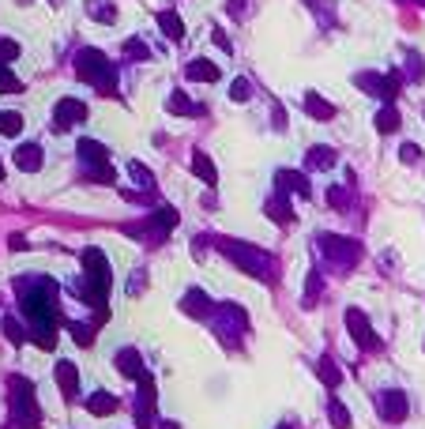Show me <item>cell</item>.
I'll return each instance as SVG.
<instances>
[{
  "label": "cell",
  "mask_w": 425,
  "mask_h": 429,
  "mask_svg": "<svg viewBox=\"0 0 425 429\" xmlns=\"http://www.w3.org/2000/svg\"><path fill=\"white\" fill-rule=\"evenodd\" d=\"M316 245H320V253H324L335 267H343V272H346V267H354L358 256H362V245H358V241L339 237V234H320Z\"/></svg>",
  "instance_id": "6"
},
{
  "label": "cell",
  "mask_w": 425,
  "mask_h": 429,
  "mask_svg": "<svg viewBox=\"0 0 425 429\" xmlns=\"http://www.w3.org/2000/svg\"><path fill=\"white\" fill-rule=\"evenodd\" d=\"M328 203H331V208H339V211H346L350 208V192L346 189H328Z\"/></svg>",
  "instance_id": "40"
},
{
  "label": "cell",
  "mask_w": 425,
  "mask_h": 429,
  "mask_svg": "<svg viewBox=\"0 0 425 429\" xmlns=\"http://www.w3.org/2000/svg\"><path fill=\"white\" fill-rule=\"evenodd\" d=\"M125 57H128V61H147V57H151V49H147L140 38H128V42H125Z\"/></svg>",
  "instance_id": "38"
},
{
  "label": "cell",
  "mask_w": 425,
  "mask_h": 429,
  "mask_svg": "<svg viewBox=\"0 0 425 429\" xmlns=\"http://www.w3.org/2000/svg\"><path fill=\"white\" fill-rule=\"evenodd\" d=\"M320 286H324V283H320V272H309V290H305V305H312V302L320 297Z\"/></svg>",
  "instance_id": "41"
},
{
  "label": "cell",
  "mask_w": 425,
  "mask_h": 429,
  "mask_svg": "<svg viewBox=\"0 0 425 429\" xmlns=\"http://www.w3.org/2000/svg\"><path fill=\"white\" fill-rule=\"evenodd\" d=\"M87 114H90V109L83 106L79 98H61L57 109H53V120H57V128H76V125L87 120Z\"/></svg>",
  "instance_id": "11"
},
{
  "label": "cell",
  "mask_w": 425,
  "mask_h": 429,
  "mask_svg": "<svg viewBox=\"0 0 425 429\" xmlns=\"http://www.w3.org/2000/svg\"><path fill=\"white\" fill-rule=\"evenodd\" d=\"M173 226H177V211H173V208H159V211L151 214V219H147V237L162 241Z\"/></svg>",
  "instance_id": "13"
},
{
  "label": "cell",
  "mask_w": 425,
  "mask_h": 429,
  "mask_svg": "<svg viewBox=\"0 0 425 429\" xmlns=\"http://www.w3.org/2000/svg\"><path fill=\"white\" fill-rule=\"evenodd\" d=\"M346 328H350V335H354L358 347H365V350H380V339H376L373 324H369V316H365L362 309H346Z\"/></svg>",
  "instance_id": "9"
},
{
  "label": "cell",
  "mask_w": 425,
  "mask_h": 429,
  "mask_svg": "<svg viewBox=\"0 0 425 429\" xmlns=\"http://www.w3.org/2000/svg\"><path fill=\"white\" fill-rule=\"evenodd\" d=\"M380 414L387 418V422H403V418L410 414L403 391H384V396H380Z\"/></svg>",
  "instance_id": "15"
},
{
  "label": "cell",
  "mask_w": 425,
  "mask_h": 429,
  "mask_svg": "<svg viewBox=\"0 0 425 429\" xmlns=\"http://www.w3.org/2000/svg\"><path fill=\"white\" fill-rule=\"evenodd\" d=\"M15 57H19V45H15L12 38H0V64H8Z\"/></svg>",
  "instance_id": "42"
},
{
  "label": "cell",
  "mask_w": 425,
  "mask_h": 429,
  "mask_svg": "<svg viewBox=\"0 0 425 429\" xmlns=\"http://www.w3.org/2000/svg\"><path fill=\"white\" fill-rule=\"evenodd\" d=\"M117 407H121V403H117V396H109V391H95V396H87V410H90V414H98V418L113 414Z\"/></svg>",
  "instance_id": "25"
},
{
  "label": "cell",
  "mask_w": 425,
  "mask_h": 429,
  "mask_svg": "<svg viewBox=\"0 0 425 429\" xmlns=\"http://www.w3.org/2000/svg\"><path fill=\"white\" fill-rule=\"evenodd\" d=\"M406 72H410V79H425V61L418 53H406Z\"/></svg>",
  "instance_id": "39"
},
{
  "label": "cell",
  "mask_w": 425,
  "mask_h": 429,
  "mask_svg": "<svg viewBox=\"0 0 425 429\" xmlns=\"http://www.w3.org/2000/svg\"><path fill=\"white\" fill-rule=\"evenodd\" d=\"M399 158H403V162H418L422 151H418L414 143H403V147H399Z\"/></svg>",
  "instance_id": "44"
},
{
  "label": "cell",
  "mask_w": 425,
  "mask_h": 429,
  "mask_svg": "<svg viewBox=\"0 0 425 429\" xmlns=\"http://www.w3.org/2000/svg\"><path fill=\"white\" fill-rule=\"evenodd\" d=\"M83 297H87L95 309L106 316V297H109V286H113V272L106 264V253L102 249H83Z\"/></svg>",
  "instance_id": "2"
},
{
  "label": "cell",
  "mask_w": 425,
  "mask_h": 429,
  "mask_svg": "<svg viewBox=\"0 0 425 429\" xmlns=\"http://www.w3.org/2000/svg\"><path fill=\"white\" fill-rule=\"evenodd\" d=\"M0 177H4V170H0Z\"/></svg>",
  "instance_id": "50"
},
{
  "label": "cell",
  "mask_w": 425,
  "mask_h": 429,
  "mask_svg": "<svg viewBox=\"0 0 425 429\" xmlns=\"http://www.w3.org/2000/svg\"><path fill=\"white\" fill-rule=\"evenodd\" d=\"M76 151H79V158H83V166H90V162H109V151L98 143V139H90V136L79 139Z\"/></svg>",
  "instance_id": "23"
},
{
  "label": "cell",
  "mask_w": 425,
  "mask_h": 429,
  "mask_svg": "<svg viewBox=\"0 0 425 429\" xmlns=\"http://www.w3.org/2000/svg\"><path fill=\"white\" fill-rule=\"evenodd\" d=\"M83 177H87V181H98V185H113V181H117V173H113V166H109V162H90V166H83Z\"/></svg>",
  "instance_id": "28"
},
{
  "label": "cell",
  "mask_w": 425,
  "mask_h": 429,
  "mask_svg": "<svg viewBox=\"0 0 425 429\" xmlns=\"http://www.w3.org/2000/svg\"><path fill=\"white\" fill-rule=\"evenodd\" d=\"M320 380H324L328 388H335L339 380H343V373H339V366H335V361H331V358H324V361H320Z\"/></svg>",
  "instance_id": "36"
},
{
  "label": "cell",
  "mask_w": 425,
  "mask_h": 429,
  "mask_svg": "<svg viewBox=\"0 0 425 429\" xmlns=\"http://www.w3.org/2000/svg\"><path fill=\"white\" fill-rule=\"evenodd\" d=\"M136 384H140V396H136V426H140V429H151V426H154V380L143 373Z\"/></svg>",
  "instance_id": "10"
},
{
  "label": "cell",
  "mask_w": 425,
  "mask_h": 429,
  "mask_svg": "<svg viewBox=\"0 0 425 429\" xmlns=\"http://www.w3.org/2000/svg\"><path fill=\"white\" fill-rule=\"evenodd\" d=\"M15 166L26 170V173L42 170V147L38 143H19V147H15Z\"/></svg>",
  "instance_id": "20"
},
{
  "label": "cell",
  "mask_w": 425,
  "mask_h": 429,
  "mask_svg": "<svg viewBox=\"0 0 425 429\" xmlns=\"http://www.w3.org/2000/svg\"><path fill=\"white\" fill-rule=\"evenodd\" d=\"M218 249H223L241 272L256 275V279H271V256H267L264 249L248 245V241H234V237H218Z\"/></svg>",
  "instance_id": "5"
},
{
  "label": "cell",
  "mask_w": 425,
  "mask_h": 429,
  "mask_svg": "<svg viewBox=\"0 0 425 429\" xmlns=\"http://www.w3.org/2000/svg\"><path fill=\"white\" fill-rule=\"evenodd\" d=\"M248 95H252V87H248V79H234V87H230V98H234V102H245Z\"/></svg>",
  "instance_id": "43"
},
{
  "label": "cell",
  "mask_w": 425,
  "mask_h": 429,
  "mask_svg": "<svg viewBox=\"0 0 425 429\" xmlns=\"http://www.w3.org/2000/svg\"><path fill=\"white\" fill-rule=\"evenodd\" d=\"M275 192H298L301 200L309 196V177L298 170H279L275 173Z\"/></svg>",
  "instance_id": "14"
},
{
  "label": "cell",
  "mask_w": 425,
  "mask_h": 429,
  "mask_svg": "<svg viewBox=\"0 0 425 429\" xmlns=\"http://www.w3.org/2000/svg\"><path fill=\"white\" fill-rule=\"evenodd\" d=\"M271 117H275V128H286V114H282V106H279V102L271 106Z\"/></svg>",
  "instance_id": "47"
},
{
  "label": "cell",
  "mask_w": 425,
  "mask_h": 429,
  "mask_svg": "<svg viewBox=\"0 0 425 429\" xmlns=\"http://www.w3.org/2000/svg\"><path fill=\"white\" fill-rule=\"evenodd\" d=\"M57 384H61V391H64L68 399L79 396V373H76V366H72V361H57Z\"/></svg>",
  "instance_id": "21"
},
{
  "label": "cell",
  "mask_w": 425,
  "mask_h": 429,
  "mask_svg": "<svg viewBox=\"0 0 425 429\" xmlns=\"http://www.w3.org/2000/svg\"><path fill=\"white\" fill-rule=\"evenodd\" d=\"M64 328L72 332V339H76L79 347H90V343H95V328H90V324H76V320H68Z\"/></svg>",
  "instance_id": "34"
},
{
  "label": "cell",
  "mask_w": 425,
  "mask_h": 429,
  "mask_svg": "<svg viewBox=\"0 0 425 429\" xmlns=\"http://www.w3.org/2000/svg\"><path fill=\"white\" fill-rule=\"evenodd\" d=\"M192 173L200 177V181H207V185H215L218 181V170H215V162H211L203 151H192Z\"/></svg>",
  "instance_id": "27"
},
{
  "label": "cell",
  "mask_w": 425,
  "mask_h": 429,
  "mask_svg": "<svg viewBox=\"0 0 425 429\" xmlns=\"http://www.w3.org/2000/svg\"><path fill=\"white\" fill-rule=\"evenodd\" d=\"M113 366H117V373H121V377H128V380H140V377H143V358H140V350H136V347H121V350H117Z\"/></svg>",
  "instance_id": "12"
},
{
  "label": "cell",
  "mask_w": 425,
  "mask_h": 429,
  "mask_svg": "<svg viewBox=\"0 0 425 429\" xmlns=\"http://www.w3.org/2000/svg\"><path fill=\"white\" fill-rule=\"evenodd\" d=\"M279 429H294V426H279Z\"/></svg>",
  "instance_id": "49"
},
{
  "label": "cell",
  "mask_w": 425,
  "mask_h": 429,
  "mask_svg": "<svg viewBox=\"0 0 425 429\" xmlns=\"http://www.w3.org/2000/svg\"><path fill=\"white\" fill-rule=\"evenodd\" d=\"M159 26H162V34L170 42H181L184 38V23H181V15L177 12H170V8H166V12H159Z\"/></svg>",
  "instance_id": "26"
},
{
  "label": "cell",
  "mask_w": 425,
  "mask_h": 429,
  "mask_svg": "<svg viewBox=\"0 0 425 429\" xmlns=\"http://www.w3.org/2000/svg\"><path fill=\"white\" fill-rule=\"evenodd\" d=\"M87 15L98 23H113L117 8H113V0H87Z\"/></svg>",
  "instance_id": "30"
},
{
  "label": "cell",
  "mask_w": 425,
  "mask_h": 429,
  "mask_svg": "<svg viewBox=\"0 0 425 429\" xmlns=\"http://www.w3.org/2000/svg\"><path fill=\"white\" fill-rule=\"evenodd\" d=\"M335 162H339V155L331 151V147H324V143L309 147V155H305V166H309V170H331Z\"/></svg>",
  "instance_id": "22"
},
{
  "label": "cell",
  "mask_w": 425,
  "mask_h": 429,
  "mask_svg": "<svg viewBox=\"0 0 425 429\" xmlns=\"http://www.w3.org/2000/svg\"><path fill=\"white\" fill-rule=\"evenodd\" d=\"M226 12L234 15V20H241V12H245V0H230V4H226Z\"/></svg>",
  "instance_id": "46"
},
{
  "label": "cell",
  "mask_w": 425,
  "mask_h": 429,
  "mask_svg": "<svg viewBox=\"0 0 425 429\" xmlns=\"http://www.w3.org/2000/svg\"><path fill=\"white\" fill-rule=\"evenodd\" d=\"M0 132H4V136H19L23 132V117L19 114H0Z\"/></svg>",
  "instance_id": "37"
},
{
  "label": "cell",
  "mask_w": 425,
  "mask_h": 429,
  "mask_svg": "<svg viewBox=\"0 0 425 429\" xmlns=\"http://www.w3.org/2000/svg\"><path fill=\"white\" fill-rule=\"evenodd\" d=\"M166 109H170V114H181V117H203V114H207L200 102H192L189 95H181V91H173V95H170Z\"/></svg>",
  "instance_id": "19"
},
{
  "label": "cell",
  "mask_w": 425,
  "mask_h": 429,
  "mask_svg": "<svg viewBox=\"0 0 425 429\" xmlns=\"http://www.w3.org/2000/svg\"><path fill=\"white\" fill-rule=\"evenodd\" d=\"M354 83L362 91H369V95L384 98V102H392L395 95H399V72H392V76H380V72H358Z\"/></svg>",
  "instance_id": "8"
},
{
  "label": "cell",
  "mask_w": 425,
  "mask_h": 429,
  "mask_svg": "<svg viewBox=\"0 0 425 429\" xmlns=\"http://www.w3.org/2000/svg\"><path fill=\"white\" fill-rule=\"evenodd\" d=\"M19 302L26 313V324H31V339L38 343L42 350H53L57 343V286L49 279H19Z\"/></svg>",
  "instance_id": "1"
},
{
  "label": "cell",
  "mask_w": 425,
  "mask_h": 429,
  "mask_svg": "<svg viewBox=\"0 0 425 429\" xmlns=\"http://www.w3.org/2000/svg\"><path fill=\"white\" fill-rule=\"evenodd\" d=\"M12 418H8V429H38L42 410L38 399H34V384L26 377H12Z\"/></svg>",
  "instance_id": "4"
},
{
  "label": "cell",
  "mask_w": 425,
  "mask_h": 429,
  "mask_svg": "<svg viewBox=\"0 0 425 429\" xmlns=\"http://www.w3.org/2000/svg\"><path fill=\"white\" fill-rule=\"evenodd\" d=\"M215 328H218V335H223L226 343H234L237 335H241L245 328H248V316H245V309L241 305H218L215 309Z\"/></svg>",
  "instance_id": "7"
},
{
  "label": "cell",
  "mask_w": 425,
  "mask_h": 429,
  "mask_svg": "<svg viewBox=\"0 0 425 429\" xmlns=\"http://www.w3.org/2000/svg\"><path fill=\"white\" fill-rule=\"evenodd\" d=\"M76 76L83 83H90L102 95H117V79H113V64L106 61L102 49H79L76 53Z\"/></svg>",
  "instance_id": "3"
},
{
  "label": "cell",
  "mask_w": 425,
  "mask_h": 429,
  "mask_svg": "<svg viewBox=\"0 0 425 429\" xmlns=\"http://www.w3.org/2000/svg\"><path fill=\"white\" fill-rule=\"evenodd\" d=\"M184 76L189 79H196V83H215L223 72H218V64H211V61H203V57H196V61H189L184 64Z\"/></svg>",
  "instance_id": "18"
},
{
  "label": "cell",
  "mask_w": 425,
  "mask_h": 429,
  "mask_svg": "<svg viewBox=\"0 0 425 429\" xmlns=\"http://www.w3.org/2000/svg\"><path fill=\"white\" fill-rule=\"evenodd\" d=\"M128 173L136 177V185H140V189H147V192H154V173L147 170L143 162H128Z\"/></svg>",
  "instance_id": "33"
},
{
  "label": "cell",
  "mask_w": 425,
  "mask_h": 429,
  "mask_svg": "<svg viewBox=\"0 0 425 429\" xmlns=\"http://www.w3.org/2000/svg\"><path fill=\"white\" fill-rule=\"evenodd\" d=\"M328 418H331V426H335V429H350V426H354V422H350L346 403H339V399H331V403H328Z\"/></svg>",
  "instance_id": "31"
},
{
  "label": "cell",
  "mask_w": 425,
  "mask_h": 429,
  "mask_svg": "<svg viewBox=\"0 0 425 429\" xmlns=\"http://www.w3.org/2000/svg\"><path fill=\"white\" fill-rule=\"evenodd\" d=\"M211 34H215V42H218V49H226V53H234V45H230V38H226V34H223V31H218V26H215V31H211Z\"/></svg>",
  "instance_id": "45"
},
{
  "label": "cell",
  "mask_w": 425,
  "mask_h": 429,
  "mask_svg": "<svg viewBox=\"0 0 425 429\" xmlns=\"http://www.w3.org/2000/svg\"><path fill=\"white\" fill-rule=\"evenodd\" d=\"M305 114L316 117V120H331V117H335V106H331V102H324L316 91H309V95H305Z\"/></svg>",
  "instance_id": "24"
},
{
  "label": "cell",
  "mask_w": 425,
  "mask_h": 429,
  "mask_svg": "<svg viewBox=\"0 0 425 429\" xmlns=\"http://www.w3.org/2000/svg\"><path fill=\"white\" fill-rule=\"evenodd\" d=\"M181 309L189 313V316H211V297L200 290V286H192V290H184V297H181Z\"/></svg>",
  "instance_id": "17"
},
{
  "label": "cell",
  "mask_w": 425,
  "mask_h": 429,
  "mask_svg": "<svg viewBox=\"0 0 425 429\" xmlns=\"http://www.w3.org/2000/svg\"><path fill=\"white\" fill-rule=\"evenodd\" d=\"M399 109L395 106H384L380 114H376V132H384V136H392V132H399Z\"/></svg>",
  "instance_id": "29"
},
{
  "label": "cell",
  "mask_w": 425,
  "mask_h": 429,
  "mask_svg": "<svg viewBox=\"0 0 425 429\" xmlns=\"http://www.w3.org/2000/svg\"><path fill=\"white\" fill-rule=\"evenodd\" d=\"M264 211H267V219H275L279 226H290L294 222V208H290V196L286 192H275L271 200L264 203Z\"/></svg>",
  "instance_id": "16"
},
{
  "label": "cell",
  "mask_w": 425,
  "mask_h": 429,
  "mask_svg": "<svg viewBox=\"0 0 425 429\" xmlns=\"http://www.w3.org/2000/svg\"><path fill=\"white\" fill-rule=\"evenodd\" d=\"M23 83L15 79V72L8 68V64H0V95H19Z\"/></svg>",
  "instance_id": "35"
},
{
  "label": "cell",
  "mask_w": 425,
  "mask_h": 429,
  "mask_svg": "<svg viewBox=\"0 0 425 429\" xmlns=\"http://www.w3.org/2000/svg\"><path fill=\"white\" fill-rule=\"evenodd\" d=\"M4 335L15 343V347H19V343H26V339H31V328H23V324L15 320V316H4Z\"/></svg>",
  "instance_id": "32"
},
{
  "label": "cell",
  "mask_w": 425,
  "mask_h": 429,
  "mask_svg": "<svg viewBox=\"0 0 425 429\" xmlns=\"http://www.w3.org/2000/svg\"><path fill=\"white\" fill-rule=\"evenodd\" d=\"M159 429H177V422H159Z\"/></svg>",
  "instance_id": "48"
}]
</instances>
